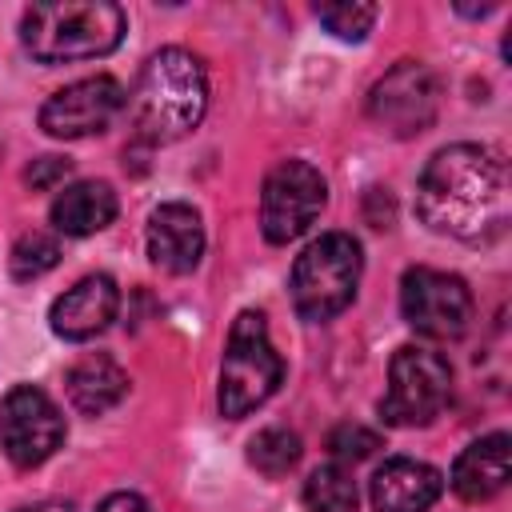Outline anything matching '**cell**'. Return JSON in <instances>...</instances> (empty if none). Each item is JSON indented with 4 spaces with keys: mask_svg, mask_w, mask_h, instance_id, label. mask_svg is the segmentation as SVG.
I'll return each instance as SVG.
<instances>
[{
    "mask_svg": "<svg viewBox=\"0 0 512 512\" xmlns=\"http://www.w3.org/2000/svg\"><path fill=\"white\" fill-rule=\"evenodd\" d=\"M64 444V416L56 400L32 384H16L0 404V448L16 468L44 464Z\"/></svg>",
    "mask_w": 512,
    "mask_h": 512,
    "instance_id": "cell-10",
    "label": "cell"
},
{
    "mask_svg": "<svg viewBox=\"0 0 512 512\" xmlns=\"http://www.w3.org/2000/svg\"><path fill=\"white\" fill-rule=\"evenodd\" d=\"M96 512H152V504L144 496H136V492H112V496L100 500Z\"/></svg>",
    "mask_w": 512,
    "mask_h": 512,
    "instance_id": "cell-24",
    "label": "cell"
},
{
    "mask_svg": "<svg viewBox=\"0 0 512 512\" xmlns=\"http://www.w3.org/2000/svg\"><path fill=\"white\" fill-rule=\"evenodd\" d=\"M436 112H440V80H436V72H432L428 64H420V60H400V64H392V68L372 84V92H368V116H372L384 132H392V136H400V140L420 136V132L436 120Z\"/></svg>",
    "mask_w": 512,
    "mask_h": 512,
    "instance_id": "cell-9",
    "label": "cell"
},
{
    "mask_svg": "<svg viewBox=\"0 0 512 512\" xmlns=\"http://www.w3.org/2000/svg\"><path fill=\"white\" fill-rule=\"evenodd\" d=\"M304 504L308 512H356L360 504V492H356V480L344 464H320L308 480H304Z\"/></svg>",
    "mask_w": 512,
    "mask_h": 512,
    "instance_id": "cell-18",
    "label": "cell"
},
{
    "mask_svg": "<svg viewBox=\"0 0 512 512\" xmlns=\"http://www.w3.org/2000/svg\"><path fill=\"white\" fill-rule=\"evenodd\" d=\"M444 492V476L424 460H384L368 484L376 512H428Z\"/></svg>",
    "mask_w": 512,
    "mask_h": 512,
    "instance_id": "cell-14",
    "label": "cell"
},
{
    "mask_svg": "<svg viewBox=\"0 0 512 512\" xmlns=\"http://www.w3.org/2000/svg\"><path fill=\"white\" fill-rule=\"evenodd\" d=\"M284 380V360L268 340V324L260 312H240L228 328L224 364H220V412L240 420L256 412Z\"/></svg>",
    "mask_w": 512,
    "mask_h": 512,
    "instance_id": "cell-4",
    "label": "cell"
},
{
    "mask_svg": "<svg viewBox=\"0 0 512 512\" xmlns=\"http://www.w3.org/2000/svg\"><path fill=\"white\" fill-rule=\"evenodd\" d=\"M400 312L416 336L456 340L472 324V292L460 276L416 264L400 280Z\"/></svg>",
    "mask_w": 512,
    "mask_h": 512,
    "instance_id": "cell-8",
    "label": "cell"
},
{
    "mask_svg": "<svg viewBox=\"0 0 512 512\" xmlns=\"http://www.w3.org/2000/svg\"><path fill=\"white\" fill-rule=\"evenodd\" d=\"M420 220L456 240H484L508 220V168L484 144L440 148L416 184Z\"/></svg>",
    "mask_w": 512,
    "mask_h": 512,
    "instance_id": "cell-1",
    "label": "cell"
},
{
    "mask_svg": "<svg viewBox=\"0 0 512 512\" xmlns=\"http://www.w3.org/2000/svg\"><path fill=\"white\" fill-rule=\"evenodd\" d=\"M448 396H452V364L432 348L404 344L388 364L380 416L384 424H396V428H420L444 412Z\"/></svg>",
    "mask_w": 512,
    "mask_h": 512,
    "instance_id": "cell-6",
    "label": "cell"
},
{
    "mask_svg": "<svg viewBox=\"0 0 512 512\" xmlns=\"http://www.w3.org/2000/svg\"><path fill=\"white\" fill-rule=\"evenodd\" d=\"M124 8L108 0H40L20 20V40L40 64L108 56L124 40Z\"/></svg>",
    "mask_w": 512,
    "mask_h": 512,
    "instance_id": "cell-3",
    "label": "cell"
},
{
    "mask_svg": "<svg viewBox=\"0 0 512 512\" xmlns=\"http://www.w3.org/2000/svg\"><path fill=\"white\" fill-rule=\"evenodd\" d=\"M148 256L156 268L184 276L204 256V224L200 212L184 200H168L148 216Z\"/></svg>",
    "mask_w": 512,
    "mask_h": 512,
    "instance_id": "cell-13",
    "label": "cell"
},
{
    "mask_svg": "<svg viewBox=\"0 0 512 512\" xmlns=\"http://www.w3.org/2000/svg\"><path fill=\"white\" fill-rule=\"evenodd\" d=\"M248 460H252L264 476H284V472L296 468V460H300V436H296L292 428L272 424V428H264V432L252 436Z\"/></svg>",
    "mask_w": 512,
    "mask_h": 512,
    "instance_id": "cell-19",
    "label": "cell"
},
{
    "mask_svg": "<svg viewBox=\"0 0 512 512\" xmlns=\"http://www.w3.org/2000/svg\"><path fill=\"white\" fill-rule=\"evenodd\" d=\"M124 108V88L112 76H84L40 104V128L56 140H84L104 132Z\"/></svg>",
    "mask_w": 512,
    "mask_h": 512,
    "instance_id": "cell-11",
    "label": "cell"
},
{
    "mask_svg": "<svg viewBox=\"0 0 512 512\" xmlns=\"http://www.w3.org/2000/svg\"><path fill=\"white\" fill-rule=\"evenodd\" d=\"M328 204V184L308 160H280L260 188V232L268 244L304 236Z\"/></svg>",
    "mask_w": 512,
    "mask_h": 512,
    "instance_id": "cell-7",
    "label": "cell"
},
{
    "mask_svg": "<svg viewBox=\"0 0 512 512\" xmlns=\"http://www.w3.org/2000/svg\"><path fill=\"white\" fill-rule=\"evenodd\" d=\"M380 448V436L364 424H336L328 436V452L336 464H360Z\"/></svg>",
    "mask_w": 512,
    "mask_h": 512,
    "instance_id": "cell-22",
    "label": "cell"
},
{
    "mask_svg": "<svg viewBox=\"0 0 512 512\" xmlns=\"http://www.w3.org/2000/svg\"><path fill=\"white\" fill-rule=\"evenodd\" d=\"M116 308H120V288H116V280L104 276V272H96V276L76 280L64 296H56L48 320H52V332H56V336L80 344V340L100 336V332L112 324Z\"/></svg>",
    "mask_w": 512,
    "mask_h": 512,
    "instance_id": "cell-12",
    "label": "cell"
},
{
    "mask_svg": "<svg viewBox=\"0 0 512 512\" xmlns=\"http://www.w3.org/2000/svg\"><path fill=\"white\" fill-rule=\"evenodd\" d=\"M68 172H72V160H64V156H40V160H32L24 168V180L32 188H56V184L68 180Z\"/></svg>",
    "mask_w": 512,
    "mask_h": 512,
    "instance_id": "cell-23",
    "label": "cell"
},
{
    "mask_svg": "<svg viewBox=\"0 0 512 512\" xmlns=\"http://www.w3.org/2000/svg\"><path fill=\"white\" fill-rule=\"evenodd\" d=\"M508 472H512V440H508V432H492V436L472 440L456 456L448 484L460 500L480 504V500H492L496 492H504Z\"/></svg>",
    "mask_w": 512,
    "mask_h": 512,
    "instance_id": "cell-15",
    "label": "cell"
},
{
    "mask_svg": "<svg viewBox=\"0 0 512 512\" xmlns=\"http://www.w3.org/2000/svg\"><path fill=\"white\" fill-rule=\"evenodd\" d=\"M132 124L152 144H172L188 136L208 112V72L188 48H160L136 76L128 96Z\"/></svg>",
    "mask_w": 512,
    "mask_h": 512,
    "instance_id": "cell-2",
    "label": "cell"
},
{
    "mask_svg": "<svg viewBox=\"0 0 512 512\" xmlns=\"http://www.w3.org/2000/svg\"><path fill=\"white\" fill-rule=\"evenodd\" d=\"M116 220V192L104 180H76L52 200V224L64 236H92Z\"/></svg>",
    "mask_w": 512,
    "mask_h": 512,
    "instance_id": "cell-17",
    "label": "cell"
},
{
    "mask_svg": "<svg viewBox=\"0 0 512 512\" xmlns=\"http://www.w3.org/2000/svg\"><path fill=\"white\" fill-rule=\"evenodd\" d=\"M360 244L348 232H324L312 240L292 264V304L304 320H332L340 316L360 284Z\"/></svg>",
    "mask_w": 512,
    "mask_h": 512,
    "instance_id": "cell-5",
    "label": "cell"
},
{
    "mask_svg": "<svg viewBox=\"0 0 512 512\" xmlns=\"http://www.w3.org/2000/svg\"><path fill=\"white\" fill-rule=\"evenodd\" d=\"M64 388H68V404L84 416H104L108 408H116L128 392V372L104 356V352H88L80 356L68 376H64Z\"/></svg>",
    "mask_w": 512,
    "mask_h": 512,
    "instance_id": "cell-16",
    "label": "cell"
},
{
    "mask_svg": "<svg viewBox=\"0 0 512 512\" xmlns=\"http://www.w3.org/2000/svg\"><path fill=\"white\" fill-rule=\"evenodd\" d=\"M60 264V244L48 232H24L8 252V272L16 280H36Z\"/></svg>",
    "mask_w": 512,
    "mask_h": 512,
    "instance_id": "cell-20",
    "label": "cell"
},
{
    "mask_svg": "<svg viewBox=\"0 0 512 512\" xmlns=\"http://www.w3.org/2000/svg\"><path fill=\"white\" fill-rule=\"evenodd\" d=\"M16 512H76L68 500H40V504H28V508H16Z\"/></svg>",
    "mask_w": 512,
    "mask_h": 512,
    "instance_id": "cell-25",
    "label": "cell"
},
{
    "mask_svg": "<svg viewBox=\"0 0 512 512\" xmlns=\"http://www.w3.org/2000/svg\"><path fill=\"white\" fill-rule=\"evenodd\" d=\"M316 20L340 40H364L376 24V4H316Z\"/></svg>",
    "mask_w": 512,
    "mask_h": 512,
    "instance_id": "cell-21",
    "label": "cell"
}]
</instances>
